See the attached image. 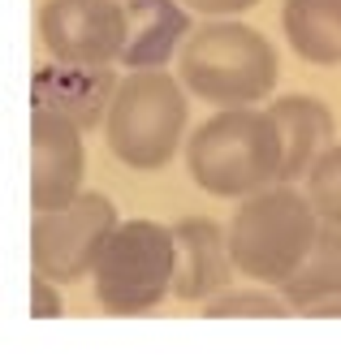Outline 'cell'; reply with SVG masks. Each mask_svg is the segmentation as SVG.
<instances>
[{"mask_svg":"<svg viewBox=\"0 0 341 358\" xmlns=\"http://www.w3.org/2000/svg\"><path fill=\"white\" fill-rule=\"evenodd\" d=\"M281 125L255 104L216 108V117L199 121L186 138V173L212 199H246L281 182Z\"/></svg>","mask_w":341,"mask_h":358,"instance_id":"cell-2","label":"cell"},{"mask_svg":"<svg viewBox=\"0 0 341 358\" xmlns=\"http://www.w3.org/2000/svg\"><path fill=\"white\" fill-rule=\"evenodd\" d=\"M177 78L212 108H246L281 83V57L264 31L242 17H207L177 52Z\"/></svg>","mask_w":341,"mask_h":358,"instance_id":"cell-1","label":"cell"},{"mask_svg":"<svg viewBox=\"0 0 341 358\" xmlns=\"http://www.w3.org/2000/svg\"><path fill=\"white\" fill-rule=\"evenodd\" d=\"M83 125L61 108L31 99V208L52 212L83 194L87 143Z\"/></svg>","mask_w":341,"mask_h":358,"instance_id":"cell-8","label":"cell"},{"mask_svg":"<svg viewBox=\"0 0 341 358\" xmlns=\"http://www.w3.org/2000/svg\"><path fill=\"white\" fill-rule=\"evenodd\" d=\"M324 229V216L316 212V203L307 199V190L272 182L264 190H255L238 203V212L229 220V250L242 276H251L255 285L281 289L285 280L298 272V264L311 255Z\"/></svg>","mask_w":341,"mask_h":358,"instance_id":"cell-3","label":"cell"},{"mask_svg":"<svg viewBox=\"0 0 341 358\" xmlns=\"http://www.w3.org/2000/svg\"><path fill=\"white\" fill-rule=\"evenodd\" d=\"M337 315H341V294H337V298H328V302H320L307 320H337Z\"/></svg>","mask_w":341,"mask_h":358,"instance_id":"cell-19","label":"cell"},{"mask_svg":"<svg viewBox=\"0 0 341 358\" xmlns=\"http://www.w3.org/2000/svg\"><path fill=\"white\" fill-rule=\"evenodd\" d=\"M130 39L121 52V69H165L177 61L181 43L190 39V9L181 0H125Z\"/></svg>","mask_w":341,"mask_h":358,"instance_id":"cell-12","label":"cell"},{"mask_svg":"<svg viewBox=\"0 0 341 358\" xmlns=\"http://www.w3.org/2000/svg\"><path fill=\"white\" fill-rule=\"evenodd\" d=\"M117 65H74V61H57L39 65L31 73V99L39 104L61 108L65 117H74L83 130H95L109 117V104L117 95Z\"/></svg>","mask_w":341,"mask_h":358,"instance_id":"cell-10","label":"cell"},{"mask_svg":"<svg viewBox=\"0 0 341 358\" xmlns=\"http://www.w3.org/2000/svg\"><path fill=\"white\" fill-rule=\"evenodd\" d=\"M121 224L117 203L99 190H83L74 203L31 216V272L52 276L57 285L91 276L104 242Z\"/></svg>","mask_w":341,"mask_h":358,"instance_id":"cell-6","label":"cell"},{"mask_svg":"<svg viewBox=\"0 0 341 358\" xmlns=\"http://www.w3.org/2000/svg\"><path fill=\"white\" fill-rule=\"evenodd\" d=\"M173 246H177L173 298L203 306L233 285L238 264H233V250H229V229H221L212 216L173 220Z\"/></svg>","mask_w":341,"mask_h":358,"instance_id":"cell-9","label":"cell"},{"mask_svg":"<svg viewBox=\"0 0 341 358\" xmlns=\"http://www.w3.org/2000/svg\"><path fill=\"white\" fill-rule=\"evenodd\" d=\"M190 13H203V17H238L246 9H255L259 0H181Z\"/></svg>","mask_w":341,"mask_h":358,"instance_id":"cell-18","label":"cell"},{"mask_svg":"<svg viewBox=\"0 0 341 358\" xmlns=\"http://www.w3.org/2000/svg\"><path fill=\"white\" fill-rule=\"evenodd\" d=\"M35 35L48 57L74 65H121L130 39L125 0H43Z\"/></svg>","mask_w":341,"mask_h":358,"instance_id":"cell-7","label":"cell"},{"mask_svg":"<svg viewBox=\"0 0 341 358\" xmlns=\"http://www.w3.org/2000/svg\"><path fill=\"white\" fill-rule=\"evenodd\" d=\"M173 224L121 220L91 268V289L109 315H151L173 294Z\"/></svg>","mask_w":341,"mask_h":358,"instance_id":"cell-5","label":"cell"},{"mask_svg":"<svg viewBox=\"0 0 341 358\" xmlns=\"http://www.w3.org/2000/svg\"><path fill=\"white\" fill-rule=\"evenodd\" d=\"M268 113L277 117L281 125V182L285 186H302V177L311 173L324 151L333 147L337 138V121H333V108L316 95H281L268 104Z\"/></svg>","mask_w":341,"mask_h":358,"instance_id":"cell-11","label":"cell"},{"mask_svg":"<svg viewBox=\"0 0 341 358\" xmlns=\"http://www.w3.org/2000/svg\"><path fill=\"white\" fill-rule=\"evenodd\" d=\"M61 315H65V302H61L57 280L43 272H31V320H61Z\"/></svg>","mask_w":341,"mask_h":358,"instance_id":"cell-17","label":"cell"},{"mask_svg":"<svg viewBox=\"0 0 341 358\" xmlns=\"http://www.w3.org/2000/svg\"><path fill=\"white\" fill-rule=\"evenodd\" d=\"M281 31L307 65H341V0H285Z\"/></svg>","mask_w":341,"mask_h":358,"instance_id":"cell-13","label":"cell"},{"mask_svg":"<svg viewBox=\"0 0 341 358\" xmlns=\"http://www.w3.org/2000/svg\"><path fill=\"white\" fill-rule=\"evenodd\" d=\"M302 190L328 224H341V143H333L324 156L311 164V173L302 177Z\"/></svg>","mask_w":341,"mask_h":358,"instance_id":"cell-16","label":"cell"},{"mask_svg":"<svg viewBox=\"0 0 341 358\" xmlns=\"http://www.w3.org/2000/svg\"><path fill=\"white\" fill-rule=\"evenodd\" d=\"M186 83L173 78L169 69H125L117 83V95L104 117V143L113 160H121L134 173L165 169L181 143H186L190 99Z\"/></svg>","mask_w":341,"mask_h":358,"instance_id":"cell-4","label":"cell"},{"mask_svg":"<svg viewBox=\"0 0 341 358\" xmlns=\"http://www.w3.org/2000/svg\"><path fill=\"white\" fill-rule=\"evenodd\" d=\"M277 294L294 306V315H311L320 302H328V298L341 294V224L324 220L311 255L298 264V272L285 280Z\"/></svg>","mask_w":341,"mask_h":358,"instance_id":"cell-14","label":"cell"},{"mask_svg":"<svg viewBox=\"0 0 341 358\" xmlns=\"http://www.w3.org/2000/svg\"><path fill=\"white\" fill-rule=\"evenodd\" d=\"M203 311V320H238V315H264V320H285V315H294V306L285 302L281 294H272V285L268 289H225V294H216L212 302H203L199 306Z\"/></svg>","mask_w":341,"mask_h":358,"instance_id":"cell-15","label":"cell"}]
</instances>
